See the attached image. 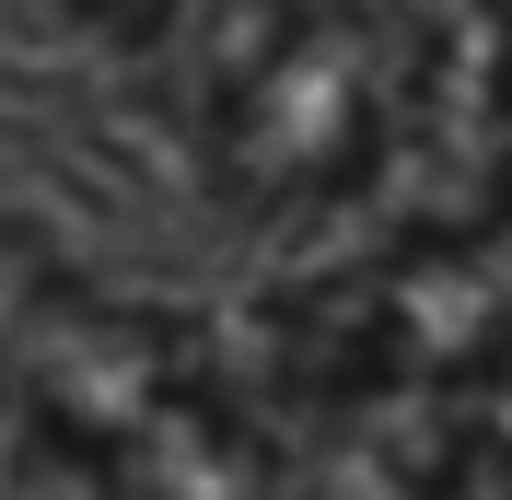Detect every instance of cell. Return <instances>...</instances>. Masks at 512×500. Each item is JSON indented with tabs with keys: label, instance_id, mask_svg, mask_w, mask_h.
Listing matches in <instances>:
<instances>
[{
	"label": "cell",
	"instance_id": "1",
	"mask_svg": "<svg viewBox=\"0 0 512 500\" xmlns=\"http://www.w3.org/2000/svg\"><path fill=\"white\" fill-rule=\"evenodd\" d=\"M419 105V35L396 0H187L175 140L245 210H326L384 175Z\"/></svg>",
	"mask_w": 512,
	"mask_h": 500
},
{
	"label": "cell",
	"instance_id": "2",
	"mask_svg": "<svg viewBox=\"0 0 512 500\" xmlns=\"http://www.w3.org/2000/svg\"><path fill=\"white\" fill-rule=\"evenodd\" d=\"M35 12H59V24H94V35H163L187 0H35Z\"/></svg>",
	"mask_w": 512,
	"mask_h": 500
}]
</instances>
